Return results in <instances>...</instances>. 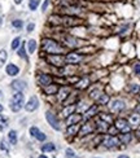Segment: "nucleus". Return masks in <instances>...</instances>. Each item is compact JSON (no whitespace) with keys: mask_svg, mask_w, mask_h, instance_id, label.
Masks as SVG:
<instances>
[{"mask_svg":"<svg viewBox=\"0 0 140 158\" xmlns=\"http://www.w3.org/2000/svg\"><path fill=\"white\" fill-rule=\"evenodd\" d=\"M69 96H70V88L69 87H60L58 88V92H57V98L61 102H65L66 100L69 98Z\"/></svg>","mask_w":140,"mask_h":158,"instance_id":"obj_13","label":"nucleus"},{"mask_svg":"<svg viewBox=\"0 0 140 158\" xmlns=\"http://www.w3.org/2000/svg\"><path fill=\"white\" fill-rule=\"evenodd\" d=\"M65 153H66V157H68V158H79V157H77V156H75V153L73 152V150H71L70 148L66 149V150H65Z\"/></svg>","mask_w":140,"mask_h":158,"instance_id":"obj_37","label":"nucleus"},{"mask_svg":"<svg viewBox=\"0 0 140 158\" xmlns=\"http://www.w3.org/2000/svg\"><path fill=\"white\" fill-rule=\"evenodd\" d=\"M62 23L66 26H78L82 23V19L77 16H65L62 17Z\"/></svg>","mask_w":140,"mask_h":158,"instance_id":"obj_11","label":"nucleus"},{"mask_svg":"<svg viewBox=\"0 0 140 158\" xmlns=\"http://www.w3.org/2000/svg\"><path fill=\"white\" fill-rule=\"evenodd\" d=\"M38 158H47V156H44V154H42V156H39Z\"/></svg>","mask_w":140,"mask_h":158,"instance_id":"obj_46","label":"nucleus"},{"mask_svg":"<svg viewBox=\"0 0 140 158\" xmlns=\"http://www.w3.org/2000/svg\"><path fill=\"white\" fill-rule=\"evenodd\" d=\"M5 71H6V74H8L9 77H16L19 73V68L15 64H8L6 65V68H5Z\"/></svg>","mask_w":140,"mask_h":158,"instance_id":"obj_18","label":"nucleus"},{"mask_svg":"<svg viewBox=\"0 0 140 158\" xmlns=\"http://www.w3.org/2000/svg\"><path fill=\"white\" fill-rule=\"evenodd\" d=\"M114 127L118 132L125 134V132H131V124L129 123V121L126 118H117L114 121Z\"/></svg>","mask_w":140,"mask_h":158,"instance_id":"obj_3","label":"nucleus"},{"mask_svg":"<svg viewBox=\"0 0 140 158\" xmlns=\"http://www.w3.org/2000/svg\"><path fill=\"white\" fill-rule=\"evenodd\" d=\"M79 128H81V124H79V123H77V124H71V126H66V134H68V135H71V136L78 135Z\"/></svg>","mask_w":140,"mask_h":158,"instance_id":"obj_23","label":"nucleus"},{"mask_svg":"<svg viewBox=\"0 0 140 158\" xmlns=\"http://www.w3.org/2000/svg\"><path fill=\"white\" fill-rule=\"evenodd\" d=\"M8 139H9V143L12 144V145H16L17 144V131L15 130H11L9 131V134H8Z\"/></svg>","mask_w":140,"mask_h":158,"instance_id":"obj_28","label":"nucleus"},{"mask_svg":"<svg viewBox=\"0 0 140 158\" xmlns=\"http://www.w3.org/2000/svg\"><path fill=\"white\" fill-rule=\"evenodd\" d=\"M103 144L106 147V148H113V147H117L119 145V139L118 136H114V135H105L103 136Z\"/></svg>","mask_w":140,"mask_h":158,"instance_id":"obj_8","label":"nucleus"},{"mask_svg":"<svg viewBox=\"0 0 140 158\" xmlns=\"http://www.w3.org/2000/svg\"><path fill=\"white\" fill-rule=\"evenodd\" d=\"M13 2H15V4H17V5H19V4H21V3L23 2V0H13Z\"/></svg>","mask_w":140,"mask_h":158,"instance_id":"obj_43","label":"nucleus"},{"mask_svg":"<svg viewBox=\"0 0 140 158\" xmlns=\"http://www.w3.org/2000/svg\"><path fill=\"white\" fill-rule=\"evenodd\" d=\"M45 119L47 122H48V124L56 131H60V128H61V126H60V121H58V117L52 113V111H47L45 113Z\"/></svg>","mask_w":140,"mask_h":158,"instance_id":"obj_6","label":"nucleus"},{"mask_svg":"<svg viewBox=\"0 0 140 158\" xmlns=\"http://www.w3.org/2000/svg\"><path fill=\"white\" fill-rule=\"evenodd\" d=\"M36 47H38V44H36V40H35V39H30V40L28 42V51H29V53H30V55L34 53L35 49H36Z\"/></svg>","mask_w":140,"mask_h":158,"instance_id":"obj_27","label":"nucleus"},{"mask_svg":"<svg viewBox=\"0 0 140 158\" xmlns=\"http://www.w3.org/2000/svg\"><path fill=\"white\" fill-rule=\"evenodd\" d=\"M38 108H39V100L36 96H31L29 98V101L25 104V109H26V111H29V113L35 111Z\"/></svg>","mask_w":140,"mask_h":158,"instance_id":"obj_9","label":"nucleus"},{"mask_svg":"<svg viewBox=\"0 0 140 158\" xmlns=\"http://www.w3.org/2000/svg\"><path fill=\"white\" fill-rule=\"evenodd\" d=\"M83 60H84V56L78 53V52H70V53L65 55V64H69V65L81 64Z\"/></svg>","mask_w":140,"mask_h":158,"instance_id":"obj_4","label":"nucleus"},{"mask_svg":"<svg viewBox=\"0 0 140 158\" xmlns=\"http://www.w3.org/2000/svg\"><path fill=\"white\" fill-rule=\"evenodd\" d=\"M12 26L15 29H17V30H21L23 27V21H22V19H13V21H12Z\"/></svg>","mask_w":140,"mask_h":158,"instance_id":"obj_32","label":"nucleus"},{"mask_svg":"<svg viewBox=\"0 0 140 158\" xmlns=\"http://www.w3.org/2000/svg\"><path fill=\"white\" fill-rule=\"evenodd\" d=\"M39 132H40V130H39L36 126H32V127H30V135H31L32 137H36Z\"/></svg>","mask_w":140,"mask_h":158,"instance_id":"obj_36","label":"nucleus"},{"mask_svg":"<svg viewBox=\"0 0 140 158\" xmlns=\"http://www.w3.org/2000/svg\"><path fill=\"white\" fill-rule=\"evenodd\" d=\"M3 109H4V108H3V105H0V113L3 111Z\"/></svg>","mask_w":140,"mask_h":158,"instance_id":"obj_47","label":"nucleus"},{"mask_svg":"<svg viewBox=\"0 0 140 158\" xmlns=\"http://www.w3.org/2000/svg\"><path fill=\"white\" fill-rule=\"evenodd\" d=\"M23 104H25L23 94L22 92H16L11 98V105H9L11 110L13 111V113H18V111L23 108Z\"/></svg>","mask_w":140,"mask_h":158,"instance_id":"obj_2","label":"nucleus"},{"mask_svg":"<svg viewBox=\"0 0 140 158\" xmlns=\"http://www.w3.org/2000/svg\"><path fill=\"white\" fill-rule=\"evenodd\" d=\"M127 121L131 124V127H138L139 124H140V114L138 113V111H134L132 114H130Z\"/></svg>","mask_w":140,"mask_h":158,"instance_id":"obj_16","label":"nucleus"},{"mask_svg":"<svg viewBox=\"0 0 140 158\" xmlns=\"http://www.w3.org/2000/svg\"><path fill=\"white\" fill-rule=\"evenodd\" d=\"M18 56L19 57H22V58H25V60H28V53H26V48H25V44H22L21 45V48L18 49Z\"/></svg>","mask_w":140,"mask_h":158,"instance_id":"obj_35","label":"nucleus"},{"mask_svg":"<svg viewBox=\"0 0 140 158\" xmlns=\"http://www.w3.org/2000/svg\"><path fill=\"white\" fill-rule=\"evenodd\" d=\"M0 149H2V150H6V152H8L9 147H8V144H6L5 140H2V141H0Z\"/></svg>","mask_w":140,"mask_h":158,"instance_id":"obj_38","label":"nucleus"},{"mask_svg":"<svg viewBox=\"0 0 140 158\" xmlns=\"http://www.w3.org/2000/svg\"><path fill=\"white\" fill-rule=\"evenodd\" d=\"M135 111H138V113L140 114V104H138V105H136V108H135Z\"/></svg>","mask_w":140,"mask_h":158,"instance_id":"obj_42","label":"nucleus"},{"mask_svg":"<svg viewBox=\"0 0 140 158\" xmlns=\"http://www.w3.org/2000/svg\"><path fill=\"white\" fill-rule=\"evenodd\" d=\"M83 119V115L81 113H73L71 115H69L66 118V126H71V124H77V123H81V121Z\"/></svg>","mask_w":140,"mask_h":158,"instance_id":"obj_12","label":"nucleus"},{"mask_svg":"<svg viewBox=\"0 0 140 158\" xmlns=\"http://www.w3.org/2000/svg\"><path fill=\"white\" fill-rule=\"evenodd\" d=\"M3 25V16H0V26Z\"/></svg>","mask_w":140,"mask_h":158,"instance_id":"obj_45","label":"nucleus"},{"mask_svg":"<svg viewBox=\"0 0 140 158\" xmlns=\"http://www.w3.org/2000/svg\"><path fill=\"white\" fill-rule=\"evenodd\" d=\"M6 58H8V53H6L5 49H0V68H3V65L6 62Z\"/></svg>","mask_w":140,"mask_h":158,"instance_id":"obj_30","label":"nucleus"},{"mask_svg":"<svg viewBox=\"0 0 140 158\" xmlns=\"http://www.w3.org/2000/svg\"><path fill=\"white\" fill-rule=\"evenodd\" d=\"M99 108H100V105L99 104H93V105H90L88 109L86 110V118L87 119H91V118H93L95 115L99 114Z\"/></svg>","mask_w":140,"mask_h":158,"instance_id":"obj_15","label":"nucleus"},{"mask_svg":"<svg viewBox=\"0 0 140 158\" xmlns=\"http://www.w3.org/2000/svg\"><path fill=\"white\" fill-rule=\"evenodd\" d=\"M29 9L31 12H35L38 8H39V5H40V0H29Z\"/></svg>","mask_w":140,"mask_h":158,"instance_id":"obj_29","label":"nucleus"},{"mask_svg":"<svg viewBox=\"0 0 140 158\" xmlns=\"http://www.w3.org/2000/svg\"><path fill=\"white\" fill-rule=\"evenodd\" d=\"M118 139H119V143H121V144H129V143L132 140V134H131V132L119 134Z\"/></svg>","mask_w":140,"mask_h":158,"instance_id":"obj_25","label":"nucleus"},{"mask_svg":"<svg viewBox=\"0 0 140 158\" xmlns=\"http://www.w3.org/2000/svg\"><path fill=\"white\" fill-rule=\"evenodd\" d=\"M19 44H21V38L19 36H17V38H15L12 40V44H11V48L13 49V51H16L18 47H19Z\"/></svg>","mask_w":140,"mask_h":158,"instance_id":"obj_33","label":"nucleus"},{"mask_svg":"<svg viewBox=\"0 0 140 158\" xmlns=\"http://www.w3.org/2000/svg\"><path fill=\"white\" fill-rule=\"evenodd\" d=\"M49 4H51V0H44V3H43V5H42V10L45 12L47 9H48Z\"/></svg>","mask_w":140,"mask_h":158,"instance_id":"obj_39","label":"nucleus"},{"mask_svg":"<svg viewBox=\"0 0 140 158\" xmlns=\"http://www.w3.org/2000/svg\"><path fill=\"white\" fill-rule=\"evenodd\" d=\"M75 110H77V105H75V104H71V105H65V108L62 109L61 114H62L65 118H68V117H69V115H71L73 113H75Z\"/></svg>","mask_w":140,"mask_h":158,"instance_id":"obj_19","label":"nucleus"},{"mask_svg":"<svg viewBox=\"0 0 140 158\" xmlns=\"http://www.w3.org/2000/svg\"><path fill=\"white\" fill-rule=\"evenodd\" d=\"M6 126H8V121L3 114H0V131H4Z\"/></svg>","mask_w":140,"mask_h":158,"instance_id":"obj_34","label":"nucleus"},{"mask_svg":"<svg viewBox=\"0 0 140 158\" xmlns=\"http://www.w3.org/2000/svg\"><path fill=\"white\" fill-rule=\"evenodd\" d=\"M108 106H109L112 113L118 114V113H121V111H123L126 109V104H125L123 100H121V98H116V100H113V101H109Z\"/></svg>","mask_w":140,"mask_h":158,"instance_id":"obj_5","label":"nucleus"},{"mask_svg":"<svg viewBox=\"0 0 140 158\" xmlns=\"http://www.w3.org/2000/svg\"><path fill=\"white\" fill-rule=\"evenodd\" d=\"M109 101H110L109 95H108V94H104V92H101V95L97 97L96 104H99V105H108Z\"/></svg>","mask_w":140,"mask_h":158,"instance_id":"obj_24","label":"nucleus"},{"mask_svg":"<svg viewBox=\"0 0 140 158\" xmlns=\"http://www.w3.org/2000/svg\"><path fill=\"white\" fill-rule=\"evenodd\" d=\"M118 158H130L129 156H126V154H122V156H119Z\"/></svg>","mask_w":140,"mask_h":158,"instance_id":"obj_44","label":"nucleus"},{"mask_svg":"<svg viewBox=\"0 0 140 158\" xmlns=\"http://www.w3.org/2000/svg\"><path fill=\"white\" fill-rule=\"evenodd\" d=\"M47 61L56 68H62L65 65V56H62V55H48Z\"/></svg>","mask_w":140,"mask_h":158,"instance_id":"obj_7","label":"nucleus"},{"mask_svg":"<svg viewBox=\"0 0 140 158\" xmlns=\"http://www.w3.org/2000/svg\"><path fill=\"white\" fill-rule=\"evenodd\" d=\"M38 82H39V84L40 85H49L51 83H53V78H52V75H49V74H45V73H40L38 75Z\"/></svg>","mask_w":140,"mask_h":158,"instance_id":"obj_14","label":"nucleus"},{"mask_svg":"<svg viewBox=\"0 0 140 158\" xmlns=\"http://www.w3.org/2000/svg\"><path fill=\"white\" fill-rule=\"evenodd\" d=\"M55 149H56V147H55V144H53V143L44 144V145L42 147V150H43V152H53Z\"/></svg>","mask_w":140,"mask_h":158,"instance_id":"obj_31","label":"nucleus"},{"mask_svg":"<svg viewBox=\"0 0 140 158\" xmlns=\"http://www.w3.org/2000/svg\"><path fill=\"white\" fill-rule=\"evenodd\" d=\"M95 127L100 131V132H106V131L109 130L110 124H108L106 122H104V121L100 119V118H97V119H96V124H95Z\"/></svg>","mask_w":140,"mask_h":158,"instance_id":"obj_21","label":"nucleus"},{"mask_svg":"<svg viewBox=\"0 0 140 158\" xmlns=\"http://www.w3.org/2000/svg\"><path fill=\"white\" fill-rule=\"evenodd\" d=\"M34 29H35V23H32V22H30L28 26H26V30H28V32H31Z\"/></svg>","mask_w":140,"mask_h":158,"instance_id":"obj_40","label":"nucleus"},{"mask_svg":"<svg viewBox=\"0 0 140 158\" xmlns=\"http://www.w3.org/2000/svg\"><path fill=\"white\" fill-rule=\"evenodd\" d=\"M42 51L47 55H64L65 53V47L53 39L44 38L42 40Z\"/></svg>","mask_w":140,"mask_h":158,"instance_id":"obj_1","label":"nucleus"},{"mask_svg":"<svg viewBox=\"0 0 140 158\" xmlns=\"http://www.w3.org/2000/svg\"><path fill=\"white\" fill-rule=\"evenodd\" d=\"M97 118H100V119L106 122L108 124H112L113 122H114V121H113V117L110 114H106V113H99L97 114Z\"/></svg>","mask_w":140,"mask_h":158,"instance_id":"obj_26","label":"nucleus"},{"mask_svg":"<svg viewBox=\"0 0 140 158\" xmlns=\"http://www.w3.org/2000/svg\"><path fill=\"white\" fill-rule=\"evenodd\" d=\"M134 70H135V73H136L138 75H140V62L135 65V68H134Z\"/></svg>","mask_w":140,"mask_h":158,"instance_id":"obj_41","label":"nucleus"},{"mask_svg":"<svg viewBox=\"0 0 140 158\" xmlns=\"http://www.w3.org/2000/svg\"><path fill=\"white\" fill-rule=\"evenodd\" d=\"M12 88L15 89L16 92H22L23 89H26L28 88V84H26L23 81H13L12 82Z\"/></svg>","mask_w":140,"mask_h":158,"instance_id":"obj_17","label":"nucleus"},{"mask_svg":"<svg viewBox=\"0 0 140 158\" xmlns=\"http://www.w3.org/2000/svg\"><path fill=\"white\" fill-rule=\"evenodd\" d=\"M0 94H2V92H0Z\"/></svg>","mask_w":140,"mask_h":158,"instance_id":"obj_48","label":"nucleus"},{"mask_svg":"<svg viewBox=\"0 0 140 158\" xmlns=\"http://www.w3.org/2000/svg\"><path fill=\"white\" fill-rule=\"evenodd\" d=\"M58 85L57 84H55V83H51L49 85H45L44 87V92L47 95H56L57 92H58Z\"/></svg>","mask_w":140,"mask_h":158,"instance_id":"obj_22","label":"nucleus"},{"mask_svg":"<svg viewBox=\"0 0 140 158\" xmlns=\"http://www.w3.org/2000/svg\"><path fill=\"white\" fill-rule=\"evenodd\" d=\"M88 85H90V78L88 77H83L75 83V88L77 89H84V88H87Z\"/></svg>","mask_w":140,"mask_h":158,"instance_id":"obj_20","label":"nucleus"},{"mask_svg":"<svg viewBox=\"0 0 140 158\" xmlns=\"http://www.w3.org/2000/svg\"><path fill=\"white\" fill-rule=\"evenodd\" d=\"M96 130V127H95V124H92L90 121H87L84 124H82L81 126V128H79V132H78V135H81V136H83V135H88V134H91V132H93V131Z\"/></svg>","mask_w":140,"mask_h":158,"instance_id":"obj_10","label":"nucleus"}]
</instances>
